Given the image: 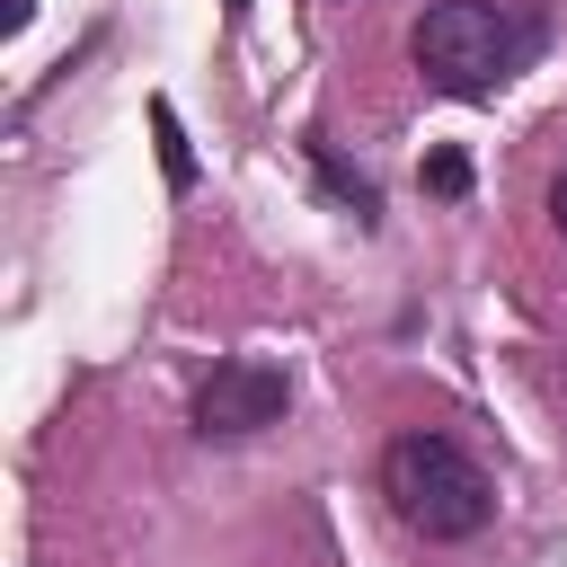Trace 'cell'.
Listing matches in <instances>:
<instances>
[{"label": "cell", "mask_w": 567, "mask_h": 567, "mask_svg": "<svg viewBox=\"0 0 567 567\" xmlns=\"http://www.w3.org/2000/svg\"><path fill=\"white\" fill-rule=\"evenodd\" d=\"M408 53H416V71H425L434 89L487 97V89H505V80L540 53V18H532V9H505V0H434V9L416 18Z\"/></svg>", "instance_id": "cell-1"}, {"label": "cell", "mask_w": 567, "mask_h": 567, "mask_svg": "<svg viewBox=\"0 0 567 567\" xmlns=\"http://www.w3.org/2000/svg\"><path fill=\"white\" fill-rule=\"evenodd\" d=\"M381 496H390V514H399L408 532H425V540H470V532H487V514H496L487 470H478L452 434H399V443L381 452Z\"/></svg>", "instance_id": "cell-2"}, {"label": "cell", "mask_w": 567, "mask_h": 567, "mask_svg": "<svg viewBox=\"0 0 567 567\" xmlns=\"http://www.w3.org/2000/svg\"><path fill=\"white\" fill-rule=\"evenodd\" d=\"M284 408H292V381H284V363H266V354H239V363H213V381L195 390V434H204V443H239V434H266V425H284Z\"/></svg>", "instance_id": "cell-3"}, {"label": "cell", "mask_w": 567, "mask_h": 567, "mask_svg": "<svg viewBox=\"0 0 567 567\" xmlns=\"http://www.w3.org/2000/svg\"><path fill=\"white\" fill-rule=\"evenodd\" d=\"M151 133H159V168H168V186H195V151H186V124H177L168 97L151 106Z\"/></svg>", "instance_id": "cell-4"}, {"label": "cell", "mask_w": 567, "mask_h": 567, "mask_svg": "<svg viewBox=\"0 0 567 567\" xmlns=\"http://www.w3.org/2000/svg\"><path fill=\"white\" fill-rule=\"evenodd\" d=\"M310 159H319V168H328V186H337V195L354 204V221H381V195H372V177H354V168H346V159H337L328 142H310Z\"/></svg>", "instance_id": "cell-5"}, {"label": "cell", "mask_w": 567, "mask_h": 567, "mask_svg": "<svg viewBox=\"0 0 567 567\" xmlns=\"http://www.w3.org/2000/svg\"><path fill=\"white\" fill-rule=\"evenodd\" d=\"M425 186H434V195H470V159H461V151H434V159H425Z\"/></svg>", "instance_id": "cell-6"}, {"label": "cell", "mask_w": 567, "mask_h": 567, "mask_svg": "<svg viewBox=\"0 0 567 567\" xmlns=\"http://www.w3.org/2000/svg\"><path fill=\"white\" fill-rule=\"evenodd\" d=\"M549 221H558V230H567V177H558V186H549Z\"/></svg>", "instance_id": "cell-7"}, {"label": "cell", "mask_w": 567, "mask_h": 567, "mask_svg": "<svg viewBox=\"0 0 567 567\" xmlns=\"http://www.w3.org/2000/svg\"><path fill=\"white\" fill-rule=\"evenodd\" d=\"M27 18H35V0H9V27H27Z\"/></svg>", "instance_id": "cell-8"}, {"label": "cell", "mask_w": 567, "mask_h": 567, "mask_svg": "<svg viewBox=\"0 0 567 567\" xmlns=\"http://www.w3.org/2000/svg\"><path fill=\"white\" fill-rule=\"evenodd\" d=\"M230 9H239V0H230Z\"/></svg>", "instance_id": "cell-9"}]
</instances>
